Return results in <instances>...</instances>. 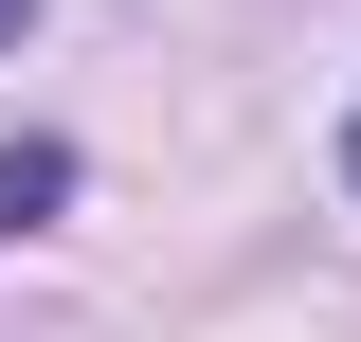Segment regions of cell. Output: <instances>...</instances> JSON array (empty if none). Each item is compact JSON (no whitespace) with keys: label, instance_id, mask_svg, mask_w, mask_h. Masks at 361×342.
<instances>
[{"label":"cell","instance_id":"1","mask_svg":"<svg viewBox=\"0 0 361 342\" xmlns=\"http://www.w3.org/2000/svg\"><path fill=\"white\" fill-rule=\"evenodd\" d=\"M73 198V144H0V234H18V216H54Z\"/></svg>","mask_w":361,"mask_h":342},{"label":"cell","instance_id":"2","mask_svg":"<svg viewBox=\"0 0 361 342\" xmlns=\"http://www.w3.org/2000/svg\"><path fill=\"white\" fill-rule=\"evenodd\" d=\"M18 18H37V0H0V37H18Z\"/></svg>","mask_w":361,"mask_h":342},{"label":"cell","instance_id":"3","mask_svg":"<svg viewBox=\"0 0 361 342\" xmlns=\"http://www.w3.org/2000/svg\"><path fill=\"white\" fill-rule=\"evenodd\" d=\"M343 180H361V127H343Z\"/></svg>","mask_w":361,"mask_h":342}]
</instances>
